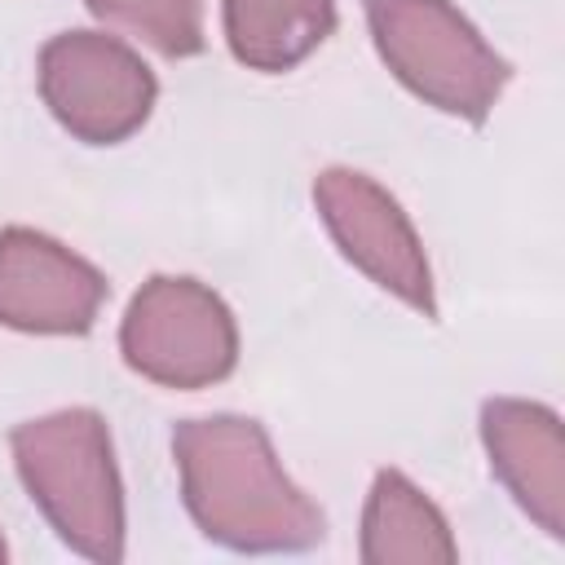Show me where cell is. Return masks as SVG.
I'll use <instances>...</instances> for the list:
<instances>
[{"mask_svg":"<svg viewBox=\"0 0 565 565\" xmlns=\"http://www.w3.org/2000/svg\"><path fill=\"white\" fill-rule=\"evenodd\" d=\"M49 115L84 146L128 141L159 102V79L132 44L106 31H62L35 62Z\"/></svg>","mask_w":565,"mask_h":565,"instance_id":"cell-5","label":"cell"},{"mask_svg":"<svg viewBox=\"0 0 565 565\" xmlns=\"http://www.w3.org/2000/svg\"><path fill=\"white\" fill-rule=\"evenodd\" d=\"M481 446L490 472L516 508L547 534L565 539V433L561 415L530 397L481 402Z\"/></svg>","mask_w":565,"mask_h":565,"instance_id":"cell-8","label":"cell"},{"mask_svg":"<svg viewBox=\"0 0 565 565\" xmlns=\"http://www.w3.org/2000/svg\"><path fill=\"white\" fill-rule=\"evenodd\" d=\"M358 556L362 565H455L459 543L446 512L402 468H380L366 490Z\"/></svg>","mask_w":565,"mask_h":565,"instance_id":"cell-9","label":"cell"},{"mask_svg":"<svg viewBox=\"0 0 565 565\" xmlns=\"http://www.w3.org/2000/svg\"><path fill=\"white\" fill-rule=\"evenodd\" d=\"M97 22L154 49L159 57L203 53V0H84Z\"/></svg>","mask_w":565,"mask_h":565,"instance_id":"cell-11","label":"cell"},{"mask_svg":"<svg viewBox=\"0 0 565 565\" xmlns=\"http://www.w3.org/2000/svg\"><path fill=\"white\" fill-rule=\"evenodd\" d=\"M181 503L203 539L247 552H309L327 539L322 508L287 477L269 433L252 415H199L172 428Z\"/></svg>","mask_w":565,"mask_h":565,"instance_id":"cell-1","label":"cell"},{"mask_svg":"<svg viewBox=\"0 0 565 565\" xmlns=\"http://www.w3.org/2000/svg\"><path fill=\"white\" fill-rule=\"evenodd\" d=\"M110 296L106 274L31 225L0 230V327L22 335H84Z\"/></svg>","mask_w":565,"mask_h":565,"instance_id":"cell-7","label":"cell"},{"mask_svg":"<svg viewBox=\"0 0 565 565\" xmlns=\"http://www.w3.org/2000/svg\"><path fill=\"white\" fill-rule=\"evenodd\" d=\"M9 450L31 503L57 539L84 561L119 565L128 516L106 415L93 406H66L22 419L9 433Z\"/></svg>","mask_w":565,"mask_h":565,"instance_id":"cell-2","label":"cell"},{"mask_svg":"<svg viewBox=\"0 0 565 565\" xmlns=\"http://www.w3.org/2000/svg\"><path fill=\"white\" fill-rule=\"evenodd\" d=\"M380 62L424 106L486 124L512 66L450 0H362Z\"/></svg>","mask_w":565,"mask_h":565,"instance_id":"cell-3","label":"cell"},{"mask_svg":"<svg viewBox=\"0 0 565 565\" xmlns=\"http://www.w3.org/2000/svg\"><path fill=\"white\" fill-rule=\"evenodd\" d=\"M9 561V543H4V534H0V565Z\"/></svg>","mask_w":565,"mask_h":565,"instance_id":"cell-12","label":"cell"},{"mask_svg":"<svg viewBox=\"0 0 565 565\" xmlns=\"http://www.w3.org/2000/svg\"><path fill=\"white\" fill-rule=\"evenodd\" d=\"M225 44L260 75L296 71L335 31V0H221Z\"/></svg>","mask_w":565,"mask_h":565,"instance_id":"cell-10","label":"cell"},{"mask_svg":"<svg viewBox=\"0 0 565 565\" xmlns=\"http://www.w3.org/2000/svg\"><path fill=\"white\" fill-rule=\"evenodd\" d=\"M128 371L159 388H212L238 366L234 309L190 274H154L137 287L119 322Z\"/></svg>","mask_w":565,"mask_h":565,"instance_id":"cell-4","label":"cell"},{"mask_svg":"<svg viewBox=\"0 0 565 565\" xmlns=\"http://www.w3.org/2000/svg\"><path fill=\"white\" fill-rule=\"evenodd\" d=\"M313 207L340 247V256L362 269L375 287L397 296L406 309L437 318V291H433V265L428 252L402 212V203L366 172L358 168H322L313 177Z\"/></svg>","mask_w":565,"mask_h":565,"instance_id":"cell-6","label":"cell"}]
</instances>
